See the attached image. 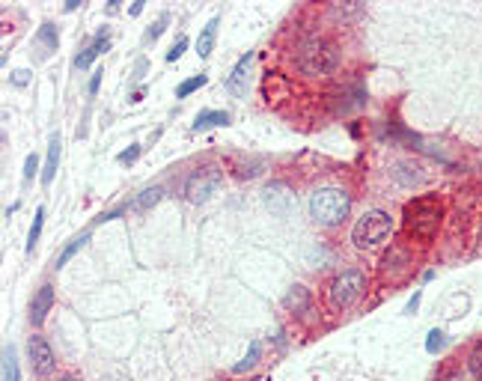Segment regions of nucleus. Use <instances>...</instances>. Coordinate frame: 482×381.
Wrapping results in <instances>:
<instances>
[{"label": "nucleus", "instance_id": "21", "mask_svg": "<svg viewBox=\"0 0 482 381\" xmlns=\"http://www.w3.org/2000/svg\"><path fill=\"white\" fill-rule=\"evenodd\" d=\"M42 226H45V206H39V209L33 211V226H30V233H27V253H33V248L39 245Z\"/></svg>", "mask_w": 482, "mask_h": 381}, {"label": "nucleus", "instance_id": "5", "mask_svg": "<svg viewBox=\"0 0 482 381\" xmlns=\"http://www.w3.org/2000/svg\"><path fill=\"white\" fill-rule=\"evenodd\" d=\"M363 289H366V274H363L361 268L339 271L336 277H334V283H331V289H328L331 307H334V310H349L351 304L361 301Z\"/></svg>", "mask_w": 482, "mask_h": 381}, {"label": "nucleus", "instance_id": "24", "mask_svg": "<svg viewBox=\"0 0 482 381\" xmlns=\"http://www.w3.org/2000/svg\"><path fill=\"white\" fill-rule=\"evenodd\" d=\"M444 346H447V333H444L441 328L429 331V337H426V352H429V355H438V352H444Z\"/></svg>", "mask_w": 482, "mask_h": 381}, {"label": "nucleus", "instance_id": "15", "mask_svg": "<svg viewBox=\"0 0 482 381\" xmlns=\"http://www.w3.org/2000/svg\"><path fill=\"white\" fill-rule=\"evenodd\" d=\"M393 179L399 182V185H405V188H414V185H420L423 182V173H420V167L414 164V161H399V164H393Z\"/></svg>", "mask_w": 482, "mask_h": 381}, {"label": "nucleus", "instance_id": "28", "mask_svg": "<svg viewBox=\"0 0 482 381\" xmlns=\"http://www.w3.org/2000/svg\"><path fill=\"white\" fill-rule=\"evenodd\" d=\"M140 149H143L140 143H131L128 149H122V152H119V164H134V161L140 158Z\"/></svg>", "mask_w": 482, "mask_h": 381}, {"label": "nucleus", "instance_id": "31", "mask_svg": "<svg viewBox=\"0 0 482 381\" xmlns=\"http://www.w3.org/2000/svg\"><path fill=\"white\" fill-rule=\"evenodd\" d=\"M102 74H104V69H96V72H92V78H89V84H87V93H89V96H96V93H99V87H102Z\"/></svg>", "mask_w": 482, "mask_h": 381}, {"label": "nucleus", "instance_id": "20", "mask_svg": "<svg viewBox=\"0 0 482 381\" xmlns=\"http://www.w3.org/2000/svg\"><path fill=\"white\" fill-rule=\"evenodd\" d=\"M259 355H262V346H259V340H253L251 346H247V355L232 367V375H244L247 370H253L256 363H259Z\"/></svg>", "mask_w": 482, "mask_h": 381}, {"label": "nucleus", "instance_id": "6", "mask_svg": "<svg viewBox=\"0 0 482 381\" xmlns=\"http://www.w3.org/2000/svg\"><path fill=\"white\" fill-rule=\"evenodd\" d=\"M221 185H224V170L217 164H206L185 179V200L194 203V206L209 203Z\"/></svg>", "mask_w": 482, "mask_h": 381}, {"label": "nucleus", "instance_id": "19", "mask_svg": "<svg viewBox=\"0 0 482 381\" xmlns=\"http://www.w3.org/2000/svg\"><path fill=\"white\" fill-rule=\"evenodd\" d=\"M4 381H21L18 352H15V346H12V343H6V346H4Z\"/></svg>", "mask_w": 482, "mask_h": 381}, {"label": "nucleus", "instance_id": "33", "mask_svg": "<svg viewBox=\"0 0 482 381\" xmlns=\"http://www.w3.org/2000/svg\"><path fill=\"white\" fill-rule=\"evenodd\" d=\"M434 381H464V378H461V372H456V370H447V372H441Z\"/></svg>", "mask_w": 482, "mask_h": 381}, {"label": "nucleus", "instance_id": "27", "mask_svg": "<svg viewBox=\"0 0 482 381\" xmlns=\"http://www.w3.org/2000/svg\"><path fill=\"white\" fill-rule=\"evenodd\" d=\"M185 51H188V36H179V42L167 51V63H176V60H179Z\"/></svg>", "mask_w": 482, "mask_h": 381}, {"label": "nucleus", "instance_id": "3", "mask_svg": "<svg viewBox=\"0 0 482 381\" xmlns=\"http://www.w3.org/2000/svg\"><path fill=\"white\" fill-rule=\"evenodd\" d=\"M339 66V51L328 39H307L298 48V69L310 78H324V74L336 72Z\"/></svg>", "mask_w": 482, "mask_h": 381}, {"label": "nucleus", "instance_id": "23", "mask_svg": "<svg viewBox=\"0 0 482 381\" xmlns=\"http://www.w3.org/2000/svg\"><path fill=\"white\" fill-rule=\"evenodd\" d=\"M87 241H89V233H84V236H77V238H72V245H66L63 248V253H60L57 256V268H63L66 263H69V259L77 253V250H81L84 245H87Z\"/></svg>", "mask_w": 482, "mask_h": 381}, {"label": "nucleus", "instance_id": "30", "mask_svg": "<svg viewBox=\"0 0 482 381\" xmlns=\"http://www.w3.org/2000/svg\"><path fill=\"white\" fill-rule=\"evenodd\" d=\"M363 6L357 4V0H351V6H339V4H334V15H339V18H346V15H357Z\"/></svg>", "mask_w": 482, "mask_h": 381}, {"label": "nucleus", "instance_id": "2", "mask_svg": "<svg viewBox=\"0 0 482 381\" xmlns=\"http://www.w3.org/2000/svg\"><path fill=\"white\" fill-rule=\"evenodd\" d=\"M405 218V230L417 238H434V233L441 230V221H444V206L434 200V197H417L405 206L402 211Z\"/></svg>", "mask_w": 482, "mask_h": 381}, {"label": "nucleus", "instance_id": "22", "mask_svg": "<svg viewBox=\"0 0 482 381\" xmlns=\"http://www.w3.org/2000/svg\"><path fill=\"white\" fill-rule=\"evenodd\" d=\"M206 84H209V74H194V78L182 81V84L176 87V99H188L191 93H197V89L206 87Z\"/></svg>", "mask_w": 482, "mask_h": 381}, {"label": "nucleus", "instance_id": "17", "mask_svg": "<svg viewBox=\"0 0 482 381\" xmlns=\"http://www.w3.org/2000/svg\"><path fill=\"white\" fill-rule=\"evenodd\" d=\"M57 167H60V134H54V137H51V143H48V158H45L42 185H51L54 176H57Z\"/></svg>", "mask_w": 482, "mask_h": 381}, {"label": "nucleus", "instance_id": "14", "mask_svg": "<svg viewBox=\"0 0 482 381\" xmlns=\"http://www.w3.org/2000/svg\"><path fill=\"white\" fill-rule=\"evenodd\" d=\"M217 27H221V18H214L199 30V36H197V54H199V60H209V54L214 51V39H217Z\"/></svg>", "mask_w": 482, "mask_h": 381}, {"label": "nucleus", "instance_id": "29", "mask_svg": "<svg viewBox=\"0 0 482 381\" xmlns=\"http://www.w3.org/2000/svg\"><path fill=\"white\" fill-rule=\"evenodd\" d=\"M36 170H39V158H36V152H30V155L24 158V179L30 182L36 176Z\"/></svg>", "mask_w": 482, "mask_h": 381}, {"label": "nucleus", "instance_id": "32", "mask_svg": "<svg viewBox=\"0 0 482 381\" xmlns=\"http://www.w3.org/2000/svg\"><path fill=\"white\" fill-rule=\"evenodd\" d=\"M27 81H30V72H24V69H21V72H12V84H15V87H24Z\"/></svg>", "mask_w": 482, "mask_h": 381}, {"label": "nucleus", "instance_id": "9", "mask_svg": "<svg viewBox=\"0 0 482 381\" xmlns=\"http://www.w3.org/2000/svg\"><path fill=\"white\" fill-rule=\"evenodd\" d=\"M51 307H54V286H39L36 289V295H33V301H30V322H33L36 328L48 319V313H51Z\"/></svg>", "mask_w": 482, "mask_h": 381}, {"label": "nucleus", "instance_id": "38", "mask_svg": "<svg viewBox=\"0 0 482 381\" xmlns=\"http://www.w3.org/2000/svg\"><path fill=\"white\" fill-rule=\"evenodd\" d=\"M57 381H81V378H75V375H60Z\"/></svg>", "mask_w": 482, "mask_h": 381}, {"label": "nucleus", "instance_id": "26", "mask_svg": "<svg viewBox=\"0 0 482 381\" xmlns=\"http://www.w3.org/2000/svg\"><path fill=\"white\" fill-rule=\"evenodd\" d=\"M167 21H170V15H161V18L158 21H155L149 30H146V33H143V42L149 45V42H155V39H158L161 33H164V27H167Z\"/></svg>", "mask_w": 482, "mask_h": 381}, {"label": "nucleus", "instance_id": "13", "mask_svg": "<svg viewBox=\"0 0 482 381\" xmlns=\"http://www.w3.org/2000/svg\"><path fill=\"white\" fill-rule=\"evenodd\" d=\"M161 197H164V188L161 185H152V188H143L140 191L134 200L128 203V209L131 211H137V215H143V211H149L152 206H158L161 203Z\"/></svg>", "mask_w": 482, "mask_h": 381}, {"label": "nucleus", "instance_id": "11", "mask_svg": "<svg viewBox=\"0 0 482 381\" xmlns=\"http://www.w3.org/2000/svg\"><path fill=\"white\" fill-rule=\"evenodd\" d=\"M107 48H111V33H107V30H99V36L92 39V42L87 45V48L75 57V66H77V69H89V66L96 63V60H99Z\"/></svg>", "mask_w": 482, "mask_h": 381}, {"label": "nucleus", "instance_id": "16", "mask_svg": "<svg viewBox=\"0 0 482 381\" xmlns=\"http://www.w3.org/2000/svg\"><path fill=\"white\" fill-rule=\"evenodd\" d=\"M217 126H229V114L226 111H199L191 128L194 131H209V128H217Z\"/></svg>", "mask_w": 482, "mask_h": 381}, {"label": "nucleus", "instance_id": "37", "mask_svg": "<svg viewBox=\"0 0 482 381\" xmlns=\"http://www.w3.org/2000/svg\"><path fill=\"white\" fill-rule=\"evenodd\" d=\"M77 6H81V0H66V12H75Z\"/></svg>", "mask_w": 482, "mask_h": 381}, {"label": "nucleus", "instance_id": "36", "mask_svg": "<svg viewBox=\"0 0 482 381\" xmlns=\"http://www.w3.org/2000/svg\"><path fill=\"white\" fill-rule=\"evenodd\" d=\"M140 12H143V0H137V4L128 9V15H140Z\"/></svg>", "mask_w": 482, "mask_h": 381}, {"label": "nucleus", "instance_id": "12", "mask_svg": "<svg viewBox=\"0 0 482 381\" xmlns=\"http://www.w3.org/2000/svg\"><path fill=\"white\" fill-rule=\"evenodd\" d=\"M310 304H313V295H310V289L304 283H295L289 286V292L283 295V307L289 313H307Z\"/></svg>", "mask_w": 482, "mask_h": 381}, {"label": "nucleus", "instance_id": "25", "mask_svg": "<svg viewBox=\"0 0 482 381\" xmlns=\"http://www.w3.org/2000/svg\"><path fill=\"white\" fill-rule=\"evenodd\" d=\"M468 370H471L473 378H482V340L471 348V355H468Z\"/></svg>", "mask_w": 482, "mask_h": 381}, {"label": "nucleus", "instance_id": "7", "mask_svg": "<svg viewBox=\"0 0 482 381\" xmlns=\"http://www.w3.org/2000/svg\"><path fill=\"white\" fill-rule=\"evenodd\" d=\"M27 358H30V367L39 378H48L57 370V358H54V348L51 343L42 337V333H33L27 340Z\"/></svg>", "mask_w": 482, "mask_h": 381}, {"label": "nucleus", "instance_id": "1", "mask_svg": "<svg viewBox=\"0 0 482 381\" xmlns=\"http://www.w3.org/2000/svg\"><path fill=\"white\" fill-rule=\"evenodd\" d=\"M351 197L343 188H319L310 197V218L319 226H336L349 218Z\"/></svg>", "mask_w": 482, "mask_h": 381}, {"label": "nucleus", "instance_id": "35", "mask_svg": "<svg viewBox=\"0 0 482 381\" xmlns=\"http://www.w3.org/2000/svg\"><path fill=\"white\" fill-rule=\"evenodd\" d=\"M143 72H146V60H137V66H134V81L143 78Z\"/></svg>", "mask_w": 482, "mask_h": 381}, {"label": "nucleus", "instance_id": "10", "mask_svg": "<svg viewBox=\"0 0 482 381\" xmlns=\"http://www.w3.org/2000/svg\"><path fill=\"white\" fill-rule=\"evenodd\" d=\"M251 63H253V51H247L239 63H236V69H232V74L226 78V84H224V89L226 93H232V96H247V72H251Z\"/></svg>", "mask_w": 482, "mask_h": 381}, {"label": "nucleus", "instance_id": "34", "mask_svg": "<svg viewBox=\"0 0 482 381\" xmlns=\"http://www.w3.org/2000/svg\"><path fill=\"white\" fill-rule=\"evenodd\" d=\"M420 298H423V292H414V298L408 301V307H405V313H417V307H420Z\"/></svg>", "mask_w": 482, "mask_h": 381}, {"label": "nucleus", "instance_id": "18", "mask_svg": "<svg viewBox=\"0 0 482 381\" xmlns=\"http://www.w3.org/2000/svg\"><path fill=\"white\" fill-rule=\"evenodd\" d=\"M36 45L42 48V57H48V54H54V51H57V45H60V33H57V27H54L51 21H45V24L39 27V33H36Z\"/></svg>", "mask_w": 482, "mask_h": 381}, {"label": "nucleus", "instance_id": "8", "mask_svg": "<svg viewBox=\"0 0 482 381\" xmlns=\"http://www.w3.org/2000/svg\"><path fill=\"white\" fill-rule=\"evenodd\" d=\"M262 203H265V209L271 211V215L289 218L295 211V206H298V197H295L292 188L283 185V182H271V185L262 191Z\"/></svg>", "mask_w": 482, "mask_h": 381}, {"label": "nucleus", "instance_id": "4", "mask_svg": "<svg viewBox=\"0 0 482 381\" xmlns=\"http://www.w3.org/2000/svg\"><path fill=\"white\" fill-rule=\"evenodd\" d=\"M390 233H393L390 215L381 209H369L351 226V241H354V248H361V250H376L390 238Z\"/></svg>", "mask_w": 482, "mask_h": 381}]
</instances>
